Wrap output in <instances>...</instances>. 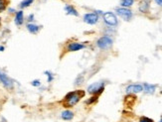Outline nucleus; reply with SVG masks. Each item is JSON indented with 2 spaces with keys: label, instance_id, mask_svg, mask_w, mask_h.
<instances>
[{
  "label": "nucleus",
  "instance_id": "nucleus-2",
  "mask_svg": "<svg viewBox=\"0 0 162 122\" xmlns=\"http://www.w3.org/2000/svg\"><path fill=\"white\" fill-rule=\"evenodd\" d=\"M88 92L93 95H97L99 96L101 92L105 90V82H93L91 86H88Z\"/></svg>",
  "mask_w": 162,
  "mask_h": 122
},
{
  "label": "nucleus",
  "instance_id": "nucleus-6",
  "mask_svg": "<svg viewBox=\"0 0 162 122\" xmlns=\"http://www.w3.org/2000/svg\"><path fill=\"white\" fill-rule=\"evenodd\" d=\"M0 82H2V84L4 86V88L7 90H12L14 86L13 82L10 78H8L7 74H4L2 71H0Z\"/></svg>",
  "mask_w": 162,
  "mask_h": 122
},
{
  "label": "nucleus",
  "instance_id": "nucleus-5",
  "mask_svg": "<svg viewBox=\"0 0 162 122\" xmlns=\"http://www.w3.org/2000/svg\"><path fill=\"white\" fill-rule=\"evenodd\" d=\"M116 14H117L119 17H121L123 20L125 21H129L132 18V12L131 10H129L128 8H124V7H119L116 8Z\"/></svg>",
  "mask_w": 162,
  "mask_h": 122
},
{
  "label": "nucleus",
  "instance_id": "nucleus-23",
  "mask_svg": "<svg viewBox=\"0 0 162 122\" xmlns=\"http://www.w3.org/2000/svg\"><path fill=\"white\" fill-rule=\"evenodd\" d=\"M139 122H154L151 118H148V117H141Z\"/></svg>",
  "mask_w": 162,
  "mask_h": 122
},
{
  "label": "nucleus",
  "instance_id": "nucleus-12",
  "mask_svg": "<svg viewBox=\"0 0 162 122\" xmlns=\"http://www.w3.org/2000/svg\"><path fill=\"white\" fill-rule=\"evenodd\" d=\"M74 116H75L74 112L69 110V109H66L65 111H63V112L61 113V118L65 121H71L74 118Z\"/></svg>",
  "mask_w": 162,
  "mask_h": 122
},
{
  "label": "nucleus",
  "instance_id": "nucleus-17",
  "mask_svg": "<svg viewBox=\"0 0 162 122\" xmlns=\"http://www.w3.org/2000/svg\"><path fill=\"white\" fill-rule=\"evenodd\" d=\"M133 3H134V0H121V1H120L121 7H124V8L130 7V6H132Z\"/></svg>",
  "mask_w": 162,
  "mask_h": 122
},
{
  "label": "nucleus",
  "instance_id": "nucleus-7",
  "mask_svg": "<svg viewBox=\"0 0 162 122\" xmlns=\"http://www.w3.org/2000/svg\"><path fill=\"white\" fill-rule=\"evenodd\" d=\"M99 15L97 13H87L84 16V22L89 25H95L99 22Z\"/></svg>",
  "mask_w": 162,
  "mask_h": 122
},
{
  "label": "nucleus",
  "instance_id": "nucleus-16",
  "mask_svg": "<svg viewBox=\"0 0 162 122\" xmlns=\"http://www.w3.org/2000/svg\"><path fill=\"white\" fill-rule=\"evenodd\" d=\"M33 2H34V0H23V1H21V3L19 4V7L21 8V9H24V8L29 7Z\"/></svg>",
  "mask_w": 162,
  "mask_h": 122
},
{
  "label": "nucleus",
  "instance_id": "nucleus-27",
  "mask_svg": "<svg viewBox=\"0 0 162 122\" xmlns=\"http://www.w3.org/2000/svg\"><path fill=\"white\" fill-rule=\"evenodd\" d=\"M9 12H10V13H14V12H15V10L12 9V8H10V9H9Z\"/></svg>",
  "mask_w": 162,
  "mask_h": 122
},
{
  "label": "nucleus",
  "instance_id": "nucleus-26",
  "mask_svg": "<svg viewBox=\"0 0 162 122\" xmlns=\"http://www.w3.org/2000/svg\"><path fill=\"white\" fill-rule=\"evenodd\" d=\"M4 50H5V48H4L3 46H0V52H3Z\"/></svg>",
  "mask_w": 162,
  "mask_h": 122
},
{
  "label": "nucleus",
  "instance_id": "nucleus-19",
  "mask_svg": "<svg viewBox=\"0 0 162 122\" xmlns=\"http://www.w3.org/2000/svg\"><path fill=\"white\" fill-rule=\"evenodd\" d=\"M97 98H99V96H97V95H93L90 99H88V100L86 101V104H88V105L93 104L95 102H97Z\"/></svg>",
  "mask_w": 162,
  "mask_h": 122
},
{
  "label": "nucleus",
  "instance_id": "nucleus-20",
  "mask_svg": "<svg viewBox=\"0 0 162 122\" xmlns=\"http://www.w3.org/2000/svg\"><path fill=\"white\" fill-rule=\"evenodd\" d=\"M44 74L47 76V82H53V80H54V76H53V74H52L51 72L46 71Z\"/></svg>",
  "mask_w": 162,
  "mask_h": 122
},
{
  "label": "nucleus",
  "instance_id": "nucleus-9",
  "mask_svg": "<svg viewBox=\"0 0 162 122\" xmlns=\"http://www.w3.org/2000/svg\"><path fill=\"white\" fill-rule=\"evenodd\" d=\"M86 48L84 44L82 43H79V42H72L70 44H68L67 46V50L69 52H77V51H80V50H83Z\"/></svg>",
  "mask_w": 162,
  "mask_h": 122
},
{
  "label": "nucleus",
  "instance_id": "nucleus-8",
  "mask_svg": "<svg viewBox=\"0 0 162 122\" xmlns=\"http://www.w3.org/2000/svg\"><path fill=\"white\" fill-rule=\"evenodd\" d=\"M143 90V86L142 84H130V86H126L125 91L128 94H135L138 92H141Z\"/></svg>",
  "mask_w": 162,
  "mask_h": 122
},
{
  "label": "nucleus",
  "instance_id": "nucleus-29",
  "mask_svg": "<svg viewBox=\"0 0 162 122\" xmlns=\"http://www.w3.org/2000/svg\"><path fill=\"white\" fill-rule=\"evenodd\" d=\"M159 122H162V117H161V119H160V121H159Z\"/></svg>",
  "mask_w": 162,
  "mask_h": 122
},
{
  "label": "nucleus",
  "instance_id": "nucleus-28",
  "mask_svg": "<svg viewBox=\"0 0 162 122\" xmlns=\"http://www.w3.org/2000/svg\"><path fill=\"white\" fill-rule=\"evenodd\" d=\"M0 25H1V18H0Z\"/></svg>",
  "mask_w": 162,
  "mask_h": 122
},
{
  "label": "nucleus",
  "instance_id": "nucleus-13",
  "mask_svg": "<svg viewBox=\"0 0 162 122\" xmlns=\"http://www.w3.org/2000/svg\"><path fill=\"white\" fill-rule=\"evenodd\" d=\"M27 30L31 33V34H37L39 32V30L41 29V26H38L36 24H33V23H28L27 24Z\"/></svg>",
  "mask_w": 162,
  "mask_h": 122
},
{
  "label": "nucleus",
  "instance_id": "nucleus-4",
  "mask_svg": "<svg viewBox=\"0 0 162 122\" xmlns=\"http://www.w3.org/2000/svg\"><path fill=\"white\" fill-rule=\"evenodd\" d=\"M103 21L107 25L111 27H115L117 26V18L113 12H105L103 14Z\"/></svg>",
  "mask_w": 162,
  "mask_h": 122
},
{
  "label": "nucleus",
  "instance_id": "nucleus-21",
  "mask_svg": "<svg viewBox=\"0 0 162 122\" xmlns=\"http://www.w3.org/2000/svg\"><path fill=\"white\" fill-rule=\"evenodd\" d=\"M83 82H84V76H83V74H80V76L76 78V80H75V84H76V86H80V84H82Z\"/></svg>",
  "mask_w": 162,
  "mask_h": 122
},
{
  "label": "nucleus",
  "instance_id": "nucleus-22",
  "mask_svg": "<svg viewBox=\"0 0 162 122\" xmlns=\"http://www.w3.org/2000/svg\"><path fill=\"white\" fill-rule=\"evenodd\" d=\"M31 84H32L33 86H35V88H38V86H41V82L39 80H34L31 82Z\"/></svg>",
  "mask_w": 162,
  "mask_h": 122
},
{
  "label": "nucleus",
  "instance_id": "nucleus-14",
  "mask_svg": "<svg viewBox=\"0 0 162 122\" xmlns=\"http://www.w3.org/2000/svg\"><path fill=\"white\" fill-rule=\"evenodd\" d=\"M65 11L68 15H73V16H79L78 11L76 10V8L72 5H66L65 6Z\"/></svg>",
  "mask_w": 162,
  "mask_h": 122
},
{
  "label": "nucleus",
  "instance_id": "nucleus-10",
  "mask_svg": "<svg viewBox=\"0 0 162 122\" xmlns=\"http://www.w3.org/2000/svg\"><path fill=\"white\" fill-rule=\"evenodd\" d=\"M143 91L146 94H153L156 90V86L155 84H143Z\"/></svg>",
  "mask_w": 162,
  "mask_h": 122
},
{
  "label": "nucleus",
  "instance_id": "nucleus-15",
  "mask_svg": "<svg viewBox=\"0 0 162 122\" xmlns=\"http://www.w3.org/2000/svg\"><path fill=\"white\" fill-rule=\"evenodd\" d=\"M149 9V3L147 1H143L140 3V5H139V10H140L141 12H143V13H145V12H147Z\"/></svg>",
  "mask_w": 162,
  "mask_h": 122
},
{
  "label": "nucleus",
  "instance_id": "nucleus-3",
  "mask_svg": "<svg viewBox=\"0 0 162 122\" xmlns=\"http://www.w3.org/2000/svg\"><path fill=\"white\" fill-rule=\"evenodd\" d=\"M113 39L109 36H103L97 41V46L101 50H107L113 46Z\"/></svg>",
  "mask_w": 162,
  "mask_h": 122
},
{
  "label": "nucleus",
  "instance_id": "nucleus-24",
  "mask_svg": "<svg viewBox=\"0 0 162 122\" xmlns=\"http://www.w3.org/2000/svg\"><path fill=\"white\" fill-rule=\"evenodd\" d=\"M34 21V14H30V15L28 16V22H33Z\"/></svg>",
  "mask_w": 162,
  "mask_h": 122
},
{
  "label": "nucleus",
  "instance_id": "nucleus-18",
  "mask_svg": "<svg viewBox=\"0 0 162 122\" xmlns=\"http://www.w3.org/2000/svg\"><path fill=\"white\" fill-rule=\"evenodd\" d=\"M8 0H0V12L4 11L7 7Z\"/></svg>",
  "mask_w": 162,
  "mask_h": 122
},
{
  "label": "nucleus",
  "instance_id": "nucleus-1",
  "mask_svg": "<svg viewBox=\"0 0 162 122\" xmlns=\"http://www.w3.org/2000/svg\"><path fill=\"white\" fill-rule=\"evenodd\" d=\"M85 95H86V92L83 90H75V91H71L69 93L66 94V96L64 97L61 103L66 108L68 109L72 108L77 103L80 102V100L84 97Z\"/></svg>",
  "mask_w": 162,
  "mask_h": 122
},
{
  "label": "nucleus",
  "instance_id": "nucleus-25",
  "mask_svg": "<svg viewBox=\"0 0 162 122\" xmlns=\"http://www.w3.org/2000/svg\"><path fill=\"white\" fill-rule=\"evenodd\" d=\"M155 2H156L157 5H159L162 7V0H155Z\"/></svg>",
  "mask_w": 162,
  "mask_h": 122
},
{
  "label": "nucleus",
  "instance_id": "nucleus-11",
  "mask_svg": "<svg viewBox=\"0 0 162 122\" xmlns=\"http://www.w3.org/2000/svg\"><path fill=\"white\" fill-rule=\"evenodd\" d=\"M14 22H15V24L17 25V26H21V25L24 23V12L22 11V10L16 12Z\"/></svg>",
  "mask_w": 162,
  "mask_h": 122
}]
</instances>
